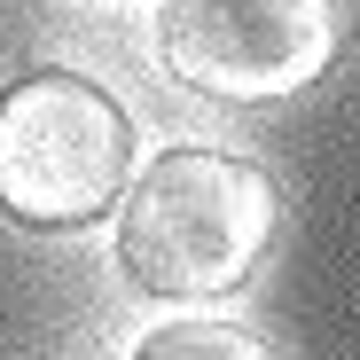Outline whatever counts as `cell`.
I'll return each instance as SVG.
<instances>
[{
	"instance_id": "cell-3",
	"label": "cell",
	"mask_w": 360,
	"mask_h": 360,
	"mask_svg": "<svg viewBox=\"0 0 360 360\" xmlns=\"http://www.w3.org/2000/svg\"><path fill=\"white\" fill-rule=\"evenodd\" d=\"M157 55L188 94L290 102L337 63V0H165Z\"/></svg>"
},
{
	"instance_id": "cell-2",
	"label": "cell",
	"mask_w": 360,
	"mask_h": 360,
	"mask_svg": "<svg viewBox=\"0 0 360 360\" xmlns=\"http://www.w3.org/2000/svg\"><path fill=\"white\" fill-rule=\"evenodd\" d=\"M134 188V117L86 71L39 63L0 94V212L32 235H79Z\"/></svg>"
},
{
	"instance_id": "cell-1",
	"label": "cell",
	"mask_w": 360,
	"mask_h": 360,
	"mask_svg": "<svg viewBox=\"0 0 360 360\" xmlns=\"http://www.w3.org/2000/svg\"><path fill=\"white\" fill-rule=\"evenodd\" d=\"M274 243V180L227 149H165L117 204V266L165 306L243 290Z\"/></svg>"
},
{
	"instance_id": "cell-4",
	"label": "cell",
	"mask_w": 360,
	"mask_h": 360,
	"mask_svg": "<svg viewBox=\"0 0 360 360\" xmlns=\"http://www.w3.org/2000/svg\"><path fill=\"white\" fill-rule=\"evenodd\" d=\"M134 360H274V345L251 337V329H235V321H172Z\"/></svg>"
}]
</instances>
